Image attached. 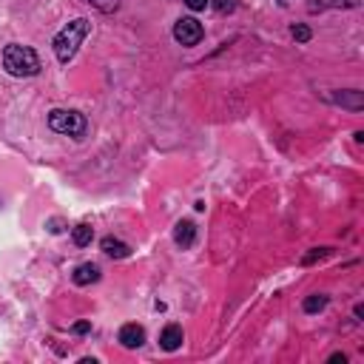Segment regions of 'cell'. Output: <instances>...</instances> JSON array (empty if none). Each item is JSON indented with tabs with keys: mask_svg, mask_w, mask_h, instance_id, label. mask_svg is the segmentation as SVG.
I'll list each match as a JSON object with an SVG mask.
<instances>
[{
	"mask_svg": "<svg viewBox=\"0 0 364 364\" xmlns=\"http://www.w3.org/2000/svg\"><path fill=\"white\" fill-rule=\"evenodd\" d=\"M330 100L345 106V108H350V111H361V106H364L361 91H356V88L353 91H342V94H330Z\"/></svg>",
	"mask_w": 364,
	"mask_h": 364,
	"instance_id": "11",
	"label": "cell"
},
{
	"mask_svg": "<svg viewBox=\"0 0 364 364\" xmlns=\"http://www.w3.org/2000/svg\"><path fill=\"white\" fill-rule=\"evenodd\" d=\"M88 32H91V23L85 17H77V20H72V23H66L63 28H60V32L54 35V40H51V49H54L60 63H63V66L72 63L80 43L88 38Z\"/></svg>",
	"mask_w": 364,
	"mask_h": 364,
	"instance_id": "1",
	"label": "cell"
},
{
	"mask_svg": "<svg viewBox=\"0 0 364 364\" xmlns=\"http://www.w3.org/2000/svg\"><path fill=\"white\" fill-rule=\"evenodd\" d=\"M361 0H308V12H327V9H358Z\"/></svg>",
	"mask_w": 364,
	"mask_h": 364,
	"instance_id": "8",
	"label": "cell"
},
{
	"mask_svg": "<svg viewBox=\"0 0 364 364\" xmlns=\"http://www.w3.org/2000/svg\"><path fill=\"white\" fill-rule=\"evenodd\" d=\"M60 225H63V222H60V220H49V231H51V233H60V231H63V228H60Z\"/></svg>",
	"mask_w": 364,
	"mask_h": 364,
	"instance_id": "20",
	"label": "cell"
},
{
	"mask_svg": "<svg viewBox=\"0 0 364 364\" xmlns=\"http://www.w3.org/2000/svg\"><path fill=\"white\" fill-rule=\"evenodd\" d=\"M49 129L54 134H63V137H83L88 131V123L80 111H66V108H54L49 114Z\"/></svg>",
	"mask_w": 364,
	"mask_h": 364,
	"instance_id": "3",
	"label": "cell"
},
{
	"mask_svg": "<svg viewBox=\"0 0 364 364\" xmlns=\"http://www.w3.org/2000/svg\"><path fill=\"white\" fill-rule=\"evenodd\" d=\"M182 327L179 324H168L163 333H160V347L163 350H168V353H174V350H179V345H182Z\"/></svg>",
	"mask_w": 364,
	"mask_h": 364,
	"instance_id": "9",
	"label": "cell"
},
{
	"mask_svg": "<svg viewBox=\"0 0 364 364\" xmlns=\"http://www.w3.org/2000/svg\"><path fill=\"white\" fill-rule=\"evenodd\" d=\"M330 361H333V364H336V361H342V364H345V361H347V356H345V353H336V356H330Z\"/></svg>",
	"mask_w": 364,
	"mask_h": 364,
	"instance_id": "21",
	"label": "cell"
},
{
	"mask_svg": "<svg viewBox=\"0 0 364 364\" xmlns=\"http://www.w3.org/2000/svg\"><path fill=\"white\" fill-rule=\"evenodd\" d=\"M3 69L12 77H35L40 74L43 63L32 46H20V43H9L3 49Z\"/></svg>",
	"mask_w": 364,
	"mask_h": 364,
	"instance_id": "2",
	"label": "cell"
},
{
	"mask_svg": "<svg viewBox=\"0 0 364 364\" xmlns=\"http://www.w3.org/2000/svg\"><path fill=\"white\" fill-rule=\"evenodd\" d=\"M72 239H74L77 248H88L91 239H94V228H91L88 222H80V225L72 228Z\"/></svg>",
	"mask_w": 364,
	"mask_h": 364,
	"instance_id": "12",
	"label": "cell"
},
{
	"mask_svg": "<svg viewBox=\"0 0 364 364\" xmlns=\"http://www.w3.org/2000/svg\"><path fill=\"white\" fill-rule=\"evenodd\" d=\"M194 239H197V225L191 220H179L176 228H174V242H176V248L182 251H188L194 245Z\"/></svg>",
	"mask_w": 364,
	"mask_h": 364,
	"instance_id": "6",
	"label": "cell"
},
{
	"mask_svg": "<svg viewBox=\"0 0 364 364\" xmlns=\"http://www.w3.org/2000/svg\"><path fill=\"white\" fill-rule=\"evenodd\" d=\"M88 3L94 6L97 12H103V15H111V12L119 9V0H88Z\"/></svg>",
	"mask_w": 364,
	"mask_h": 364,
	"instance_id": "14",
	"label": "cell"
},
{
	"mask_svg": "<svg viewBox=\"0 0 364 364\" xmlns=\"http://www.w3.org/2000/svg\"><path fill=\"white\" fill-rule=\"evenodd\" d=\"M103 254L111 256V259H126L131 254V248L126 245L123 239H114V236H106L103 239Z\"/></svg>",
	"mask_w": 364,
	"mask_h": 364,
	"instance_id": "10",
	"label": "cell"
},
{
	"mask_svg": "<svg viewBox=\"0 0 364 364\" xmlns=\"http://www.w3.org/2000/svg\"><path fill=\"white\" fill-rule=\"evenodd\" d=\"M72 330H74V333H77V336H85V333H88V330H91V324H88V322H77V324H74V327H72Z\"/></svg>",
	"mask_w": 364,
	"mask_h": 364,
	"instance_id": "19",
	"label": "cell"
},
{
	"mask_svg": "<svg viewBox=\"0 0 364 364\" xmlns=\"http://www.w3.org/2000/svg\"><path fill=\"white\" fill-rule=\"evenodd\" d=\"M208 3H210V0H185V6H188L191 12H202Z\"/></svg>",
	"mask_w": 364,
	"mask_h": 364,
	"instance_id": "18",
	"label": "cell"
},
{
	"mask_svg": "<svg viewBox=\"0 0 364 364\" xmlns=\"http://www.w3.org/2000/svg\"><path fill=\"white\" fill-rule=\"evenodd\" d=\"M327 254H330V248H313V251H311L305 259H301V265H313L316 259H324Z\"/></svg>",
	"mask_w": 364,
	"mask_h": 364,
	"instance_id": "16",
	"label": "cell"
},
{
	"mask_svg": "<svg viewBox=\"0 0 364 364\" xmlns=\"http://www.w3.org/2000/svg\"><path fill=\"white\" fill-rule=\"evenodd\" d=\"M117 339H119V345H123V347L137 350V347L145 345V330L140 324H123V327H119V336Z\"/></svg>",
	"mask_w": 364,
	"mask_h": 364,
	"instance_id": "5",
	"label": "cell"
},
{
	"mask_svg": "<svg viewBox=\"0 0 364 364\" xmlns=\"http://www.w3.org/2000/svg\"><path fill=\"white\" fill-rule=\"evenodd\" d=\"M327 296L324 293H311L308 299H305V305H301V308H305V313H319V311H324L327 308Z\"/></svg>",
	"mask_w": 364,
	"mask_h": 364,
	"instance_id": "13",
	"label": "cell"
},
{
	"mask_svg": "<svg viewBox=\"0 0 364 364\" xmlns=\"http://www.w3.org/2000/svg\"><path fill=\"white\" fill-rule=\"evenodd\" d=\"M214 9H217L220 15H231V12L236 9V0H214Z\"/></svg>",
	"mask_w": 364,
	"mask_h": 364,
	"instance_id": "17",
	"label": "cell"
},
{
	"mask_svg": "<svg viewBox=\"0 0 364 364\" xmlns=\"http://www.w3.org/2000/svg\"><path fill=\"white\" fill-rule=\"evenodd\" d=\"M72 279H74V285H80V288L94 285V282L100 279V265H94V262H83V265H77L74 273H72Z\"/></svg>",
	"mask_w": 364,
	"mask_h": 364,
	"instance_id": "7",
	"label": "cell"
},
{
	"mask_svg": "<svg viewBox=\"0 0 364 364\" xmlns=\"http://www.w3.org/2000/svg\"><path fill=\"white\" fill-rule=\"evenodd\" d=\"M290 35H293L296 43H308V40H311V28H308L305 23H296V26L290 28Z\"/></svg>",
	"mask_w": 364,
	"mask_h": 364,
	"instance_id": "15",
	"label": "cell"
},
{
	"mask_svg": "<svg viewBox=\"0 0 364 364\" xmlns=\"http://www.w3.org/2000/svg\"><path fill=\"white\" fill-rule=\"evenodd\" d=\"M202 38H205V28L197 17H179L174 23V40L179 46H197Z\"/></svg>",
	"mask_w": 364,
	"mask_h": 364,
	"instance_id": "4",
	"label": "cell"
}]
</instances>
